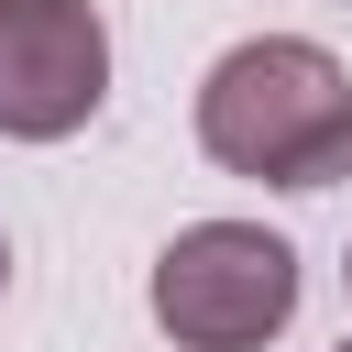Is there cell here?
Instances as JSON below:
<instances>
[{"instance_id": "6da1fadb", "label": "cell", "mask_w": 352, "mask_h": 352, "mask_svg": "<svg viewBox=\"0 0 352 352\" xmlns=\"http://www.w3.org/2000/svg\"><path fill=\"white\" fill-rule=\"evenodd\" d=\"M198 154L253 187H341L352 176V77L308 33H253L198 77Z\"/></svg>"}, {"instance_id": "7a4b0ae2", "label": "cell", "mask_w": 352, "mask_h": 352, "mask_svg": "<svg viewBox=\"0 0 352 352\" xmlns=\"http://www.w3.org/2000/svg\"><path fill=\"white\" fill-rule=\"evenodd\" d=\"M154 330L176 352H264L297 319V242L264 220H187L154 253Z\"/></svg>"}, {"instance_id": "3957f363", "label": "cell", "mask_w": 352, "mask_h": 352, "mask_svg": "<svg viewBox=\"0 0 352 352\" xmlns=\"http://www.w3.org/2000/svg\"><path fill=\"white\" fill-rule=\"evenodd\" d=\"M110 99L99 0H0V143H66Z\"/></svg>"}, {"instance_id": "277c9868", "label": "cell", "mask_w": 352, "mask_h": 352, "mask_svg": "<svg viewBox=\"0 0 352 352\" xmlns=\"http://www.w3.org/2000/svg\"><path fill=\"white\" fill-rule=\"evenodd\" d=\"M0 286H11V242H0Z\"/></svg>"}, {"instance_id": "5b68a950", "label": "cell", "mask_w": 352, "mask_h": 352, "mask_svg": "<svg viewBox=\"0 0 352 352\" xmlns=\"http://www.w3.org/2000/svg\"><path fill=\"white\" fill-rule=\"evenodd\" d=\"M341 286H352V253H341Z\"/></svg>"}, {"instance_id": "8992f818", "label": "cell", "mask_w": 352, "mask_h": 352, "mask_svg": "<svg viewBox=\"0 0 352 352\" xmlns=\"http://www.w3.org/2000/svg\"><path fill=\"white\" fill-rule=\"evenodd\" d=\"M341 352H352V341H341Z\"/></svg>"}]
</instances>
